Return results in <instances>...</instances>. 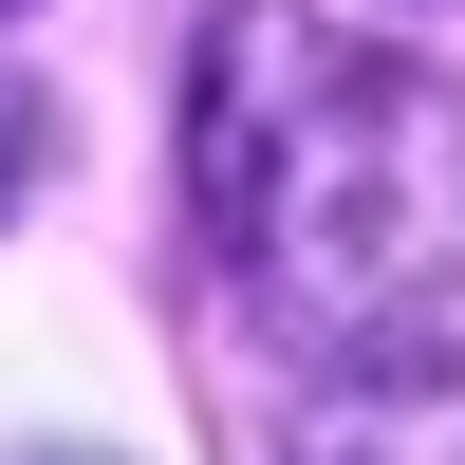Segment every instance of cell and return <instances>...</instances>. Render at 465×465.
<instances>
[{"instance_id": "cell-3", "label": "cell", "mask_w": 465, "mask_h": 465, "mask_svg": "<svg viewBox=\"0 0 465 465\" xmlns=\"http://www.w3.org/2000/svg\"><path fill=\"white\" fill-rule=\"evenodd\" d=\"M0 19H19V0H0Z\"/></svg>"}, {"instance_id": "cell-1", "label": "cell", "mask_w": 465, "mask_h": 465, "mask_svg": "<svg viewBox=\"0 0 465 465\" xmlns=\"http://www.w3.org/2000/svg\"><path fill=\"white\" fill-rule=\"evenodd\" d=\"M205 205L242 242V298L298 354L465 372V94L410 56H354L298 0H242L205 56Z\"/></svg>"}, {"instance_id": "cell-2", "label": "cell", "mask_w": 465, "mask_h": 465, "mask_svg": "<svg viewBox=\"0 0 465 465\" xmlns=\"http://www.w3.org/2000/svg\"><path fill=\"white\" fill-rule=\"evenodd\" d=\"M298 465H465V372H410V391H354L298 429Z\"/></svg>"}]
</instances>
